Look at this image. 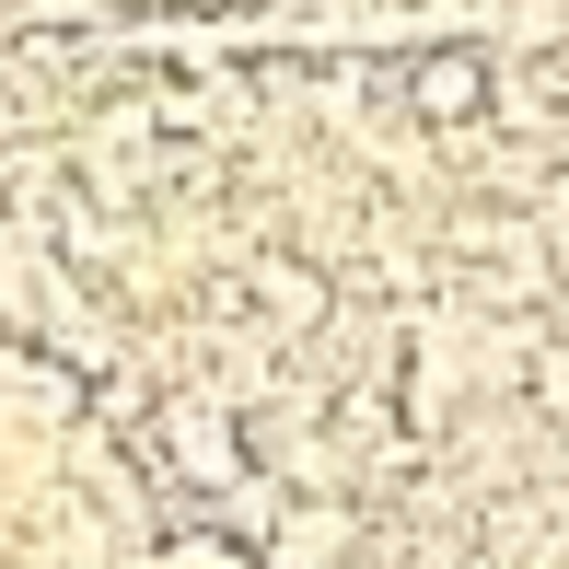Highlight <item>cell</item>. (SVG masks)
<instances>
[{
  "instance_id": "6da1fadb",
  "label": "cell",
  "mask_w": 569,
  "mask_h": 569,
  "mask_svg": "<svg viewBox=\"0 0 569 569\" xmlns=\"http://www.w3.org/2000/svg\"><path fill=\"white\" fill-rule=\"evenodd\" d=\"M163 465H187V488H232V430H221V407H174V419H163Z\"/></svg>"
},
{
  "instance_id": "7a4b0ae2",
  "label": "cell",
  "mask_w": 569,
  "mask_h": 569,
  "mask_svg": "<svg viewBox=\"0 0 569 569\" xmlns=\"http://www.w3.org/2000/svg\"><path fill=\"white\" fill-rule=\"evenodd\" d=\"M488 106V59H419V117L430 128H465Z\"/></svg>"
},
{
  "instance_id": "3957f363",
  "label": "cell",
  "mask_w": 569,
  "mask_h": 569,
  "mask_svg": "<svg viewBox=\"0 0 569 569\" xmlns=\"http://www.w3.org/2000/svg\"><path fill=\"white\" fill-rule=\"evenodd\" d=\"M535 407H547V419H569V349H535Z\"/></svg>"
}]
</instances>
